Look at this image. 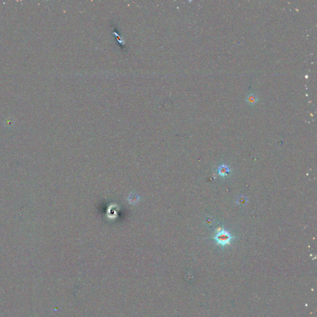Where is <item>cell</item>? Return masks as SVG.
I'll list each match as a JSON object with an SVG mask.
<instances>
[{
    "instance_id": "6da1fadb",
    "label": "cell",
    "mask_w": 317,
    "mask_h": 317,
    "mask_svg": "<svg viewBox=\"0 0 317 317\" xmlns=\"http://www.w3.org/2000/svg\"><path fill=\"white\" fill-rule=\"evenodd\" d=\"M231 236L226 231H221L216 236V240L221 245H227L231 240Z\"/></svg>"
},
{
    "instance_id": "7a4b0ae2",
    "label": "cell",
    "mask_w": 317,
    "mask_h": 317,
    "mask_svg": "<svg viewBox=\"0 0 317 317\" xmlns=\"http://www.w3.org/2000/svg\"><path fill=\"white\" fill-rule=\"evenodd\" d=\"M257 96L255 95V94H249V96H248V98H247V100L249 101V102L250 103H251L252 105H253L254 103H255L257 101Z\"/></svg>"
},
{
    "instance_id": "3957f363",
    "label": "cell",
    "mask_w": 317,
    "mask_h": 317,
    "mask_svg": "<svg viewBox=\"0 0 317 317\" xmlns=\"http://www.w3.org/2000/svg\"><path fill=\"white\" fill-rule=\"evenodd\" d=\"M227 171H228L226 167H222L219 170V172L221 175H224L226 173H227Z\"/></svg>"
}]
</instances>
